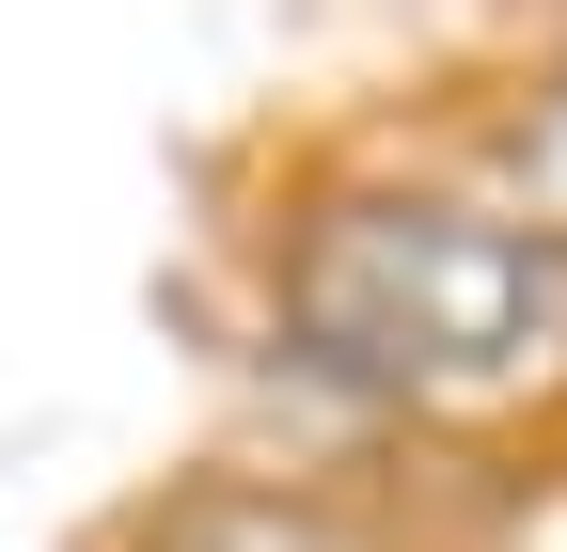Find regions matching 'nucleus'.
Returning a JSON list of instances; mask_svg holds the SVG:
<instances>
[{"label": "nucleus", "instance_id": "1", "mask_svg": "<svg viewBox=\"0 0 567 552\" xmlns=\"http://www.w3.org/2000/svg\"><path fill=\"white\" fill-rule=\"evenodd\" d=\"M284 331L394 410H520L567 379V253L488 205H316L284 237Z\"/></svg>", "mask_w": 567, "mask_h": 552}, {"label": "nucleus", "instance_id": "2", "mask_svg": "<svg viewBox=\"0 0 567 552\" xmlns=\"http://www.w3.org/2000/svg\"><path fill=\"white\" fill-rule=\"evenodd\" d=\"M488 174H505V222H520L536 253H567V80L488 126Z\"/></svg>", "mask_w": 567, "mask_h": 552}]
</instances>
